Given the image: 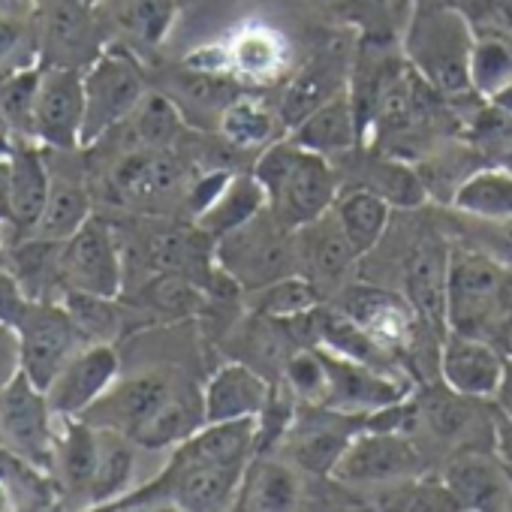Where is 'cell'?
Returning a JSON list of instances; mask_svg holds the SVG:
<instances>
[{"instance_id":"obj_1","label":"cell","mask_w":512,"mask_h":512,"mask_svg":"<svg viewBox=\"0 0 512 512\" xmlns=\"http://www.w3.org/2000/svg\"><path fill=\"white\" fill-rule=\"evenodd\" d=\"M253 175L266 187L272 214L290 229L323 217L341 193V178L332 160L302 148L290 136L272 142L260 154Z\"/></svg>"},{"instance_id":"obj_2","label":"cell","mask_w":512,"mask_h":512,"mask_svg":"<svg viewBox=\"0 0 512 512\" xmlns=\"http://www.w3.org/2000/svg\"><path fill=\"white\" fill-rule=\"evenodd\" d=\"M446 326L479 335L491 344L500 329H512V275L506 263L470 247L449 250L446 263Z\"/></svg>"},{"instance_id":"obj_3","label":"cell","mask_w":512,"mask_h":512,"mask_svg":"<svg viewBox=\"0 0 512 512\" xmlns=\"http://www.w3.org/2000/svg\"><path fill=\"white\" fill-rule=\"evenodd\" d=\"M473 46L476 34L464 13L452 7H422L410 19L404 58L443 100L458 103L476 94L470 73Z\"/></svg>"},{"instance_id":"obj_4","label":"cell","mask_w":512,"mask_h":512,"mask_svg":"<svg viewBox=\"0 0 512 512\" xmlns=\"http://www.w3.org/2000/svg\"><path fill=\"white\" fill-rule=\"evenodd\" d=\"M214 263L232 287L260 290L299 272L296 229L284 226L266 205L253 220L214 241Z\"/></svg>"},{"instance_id":"obj_5","label":"cell","mask_w":512,"mask_h":512,"mask_svg":"<svg viewBox=\"0 0 512 512\" xmlns=\"http://www.w3.org/2000/svg\"><path fill=\"white\" fill-rule=\"evenodd\" d=\"M85 79V127L82 148L124 124L151 91L148 73L133 49L109 43V49L82 73Z\"/></svg>"},{"instance_id":"obj_6","label":"cell","mask_w":512,"mask_h":512,"mask_svg":"<svg viewBox=\"0 0 512 512\" xmlns=\"http://www.w3.org/2000/svg\"><path fill=\"white\" fill-rule=\"evenodd\" d=\"M40 67L85 73L112 43L97 4L88 0H34Z\"/></svg>"},{"instance_id":"obj_7","label":"cell","mask_w":512,"mask_h":512,"mask_svg":"<svg viewBox=\"0 0 512 512\" xmlns=\"http://www.w3.org/2000/svg\"><path fill=\"white\" fill-rule=\"evenodd\" d=\"M422 470H425V455L413 440V434L395 425H377L368 416V425L359 428L344 446L332 470V479L368 491L389 482L422 476Z\"/></svg>"},{"instance_id":"obj_8","label":"cell","mask_w":512,"mask_h":512,"mask_svg":"<svg viewBox=\"0 0 512 512\" xmlns=\"http://www.w3.org/2000/svg\"><path fill=\"white\" fill-rule=\"evenodd\" d=\"M124 247L115 226L103 214H91L64 244H61V296L64 293H94L121 299L124 293ZM58 296V299H61Z\"/></svg>"},{"instance_id":"obj_9","label":"cell","mask_w":512,"mask_h":512,"mask_svg":"<svg viewBox=\"0 0 512 512\" xmlns=\"http://www.w3.org/2000/svg\"><path fill=\"white\" fill-rule=\"evenodd\" d=\"M16 335H19L22 374H28V380L43 392L52 386L61 368L82 347H88V338L79 332L67 308L52 299L31 302L16 326Z\"/></svg>"},{"instance_id":"obj_10","label":"cell","mask_w":512,"mask_h":512,"mask_svg":"<svg viewBox=\"0 0 512 512\" xmlns=\"http://www.w3.org/2000/svg\"><path fill=\"white\" fill-rule=\"evenodd\" d=\"M58 416L49 407L43 389H37L28 374H16L7 386H0V446L46 467L52 473Z\"/></svg>"},{"instance_id":"obj_11","label":"cell","mask_w":512,"mask_h":512,"mask_svg":"<svg viewBox=\"0 0 512 512\" xmlns=\"http://www.w3.org/2000/svg\"><path fill=\"white\" fill-rule=\"evenodd\" d=\"M317 350H320L323 365H326V401H323V407L353 413V416H374L386 407L407 401L410 386L401 383L392 371L371 368L365 362L332 353L320 344H317Z\"/></svg>"},{"instance_id":"obj_12","label":"cell","mask_w":512,"mask_h":512,"mask_svg":"<svg viewBox=\"0 0 512 512\" xmlns=\"http://www.w3.org/2000/svg\"><path fill=\"white\" fill-rule=\"evenodd\" d=\"M181 383L184 380H178V374L169 368H148L133 377H118L109 392L82 413V419L136 437Z\"/></svg>"},{"instance_id":"obj_13","label":"cell","mask_w":512,"mask_h":512,"mask_svg":"<svg viewBox=\"0 0 512 512\" xmlns=\"http://www.w3.org/2000/svg\"><path fill=\"white\" fill-rule=\"evenodd\" d=\"M46 160L52 169V187H49L46 211H43V217L31 235L67 241L94 214V193L88 184L85 151L82 148H76V151L46 148Z\"/></svg>"},{"instance_id":"obj_14","label":"cell","mask_w":512,"mask_h":512,"mask_svg":"<svg viewBox=\"0 0 512 512\" xmlns=\"http://www.w3.org/2000/svg\"><path fill=\"white\" fill-rule=\"evenodd\" d=\"M437 365H440L443 386H449L464 398L485 401V398H497L509 362L503 359L500 347L491 344L488 338L449 329L440 344Z\"/></svg>"},{"instance_id":"obj_15","label":"cell","mask_w":512,"mask_h":512,"mask_svg":"<svg viewBox=\"0 0 512 512\" xmlns=\"http://www.w3.org/2000/svg\"><path fill=\"white\" fill-rule=\"evenodd\" d=\"M296 253H299V275H305L323 299L329 293H341L353 275L359 253L344 235L335 208L323 217L296 229Z\"/></svg>"},{"instance_id":"obj_16","label":"cell","mask_w":512,"mask_h":512,"mask_svg":"<svg viewBox=\"0 0 512 512\" xmlns=\"http://www.w3.org/2000/svg\"><path fill=\"white\" fill-rule=\"evenodd\" d=\"M362 419H368V416H353V413H341V410L317 404V413L290 419L287 440H284V449H287L284 458H290L302 473L332 476L344 446L359 431V428H350V425H356Z\"/></svg>"},{"instance_id":"obj_17","label":"cell","mask_w":512,"mask_h":512,"mask_svg":"<svg viewBox=\"0 0 512 512\" xmlns=\"http://www.w3.org/2000/svg\"><path fill=\"white\" fill-rule=\"evenodd\" d=\"M85 79L79 70L43 67L37 97V142L55 151L82 148Z\"/></svg>"},{"instance_id":"obj_18","label":"cell","mask_w":512,"mask_h":512,"mask_svg":"<svg viewBox=\"0 0 512 512\" xmlns=\"http://www.w3.org/2000/svg\"><path fill=\"white\" fill-rule=\"evenodd\" d=\"M443 482L455 497L458 509L479 512H506L512 509V470L494 452L485 449H458L446 467Z\"/></svg>"},{"instance_id":"obj_19","label":"cell","mask_w":512,"mask_h":512,"mask_svg":"<svg viewBox=\"0 0 512 512\" xmlns=\"http://www.w3.org/2000/svg\"><path fill=\"white\" fill-rule=\"evenodd\" d=\"M118 377L121 356L115 344H88L61 368V374L46 389L49 407L55 416H82L109 392Z\"/></svg>"},{"instance_id":"obj_20","label":"cell","mask_w":512,"mask_h":512,"mask_svg":"<svg viewBox=\"0 0 512 512\" xmlns=\"http://www.w3.org/2000/svg\"><path fill=\"white\" fill-rule=\"evenodd\" d=\"M94 467H97V425L85 422L82 416H58L52 479L58 485L61 506L91 509Z\"/></svg>"},{"instance_id":"obj_21","label":"cell","mask_w":512,"mask_h":512,"mask_svg":"<svg viewBox=\"0 0 512 512\" xmlns=\"http://www.w3.org/2000/svg\"><path fill=\"white\" fill-rule=\"evenodd\" d=\"M10 169H13V220L7 229H0L4 244H16L28 238L49 202V187H52V169L46 160V148L40 142H16L10 154Z\"/></svg>"},{"instance_id":"obj_22","label":"cell","mask_w":512,"mask_h":512,"mask_svg":"<svg viewBox=\"0 0 512 512\" xmlns=\"http://www.w3.org/2000/svg\"><path fill=\"white\" fill-rule=\"evenodd\" d=\"M269 404H272V389L266 377H260L244 362H229L217 368L202 389L205 422L263 419Z\"/></svg>"},{"instance_id":"obj_23","label":"cell","mask_w":512,"mask_h":512,"mask_svg":"<svg viewBox=\"0 0 512 512\" xmlns=\"http://www.w3.org/2000/svg\"><path fill=\"white\" fill-rule=\"evenodd\" d=\"M305 500V476L302 470L284 455H260L256 452L241 476L235 509H256V512H281L299 509Z\"/></svg>"},{"instance_id":"obj_24","label":"cell","mask_w":512,"mask_h":512,"mask_svg":"<svg viewBox=\"0 0 512 512\" xmlns=\"http://www.w3.org/2000/svg\"><path fill=\"white\" fill-rule=\"evenodd\" d=\"M290 139L329 160L347 157L362 139V127L350 91H338L314 112H308L296 127H290Z\"/></svg>"},{"instance_id":"obj_25","label":"cell","mask_w":512,"mask_h":512,"mask_svg":"<svg viewBox=\"0 0 512 512\" xmlns=\"http://www.w3.org/2000/svg\"><path fill=\"white\" fill-rule=\"evenodd\" d=\"M100 19L127 49H154L166 40L175 22V0H97Z\"/></svg>"},{"instance_id":"obj_26","label":"cell","mask_w":512,"mask_h":512,"mask_svg":"<svg viewBox=\"0 0 512 512\" xmlns=\"http://www.w3.org/2000/svg\"><path fill=\"white\" fill-rule=\"evenodd\" d=\"M157 91H163L178 112L184 115L187 124H199L205 127V118H214V130L217 121L223 115V109L238 100L241 94L235 91V82L229 79V73H217V70H199V67H184L178 73H172Z\"/></svg>"},{"instance_id":"obj_27","label":"cell","mask_w":512,"mask_h":512,"mask_svg":"<svg viewBox=\"0 0 512 512\" xmlns=\"http://www.w3.org/2000/svg\"><path fill=\"white\" fill-rule=\"evenodd\" d=\"M446 263L449 253L428 238H419L404 260V299L413 305L419 320L431 326L446 323Z\"/></svg>"},{"instance_id":"obj_28","label":"cell","mask_w":512,"mask_h":512,"mask_svg":"<svg viewBox=\"0 0 512 512\" xmlns=\"http://www.w3.org/2000/svg\"><path fill=\"white\" fill-rule=\"evenodd\" d=\"M344 314H350L377 344H383L389 353L401 350L413 338L416 311L407 299H398L386 290L362 287L344 302Z\"/></svg>"},{"instance_id":"obj_29","label":"cell","mask_w":512,"mask_h":512,"mask_svg":"<svg viewBox=\"0 0 512 512\" xmlns=\"http://www.w3.org/2000/svg\"><path fill=\"white\" fill-rule=\"evenodd\" d=\"M266 205H269L266 187L260 184V178H256L253 172L250 175H226V181L220 184V190L193 217V223L205 235H211L217 241L226 232H232V229L244 226L247 220H253Z\"/></svg>"},{"instance_id":"obj_30","label":"cell","mask_w":512,"mask_h":512,"mask_svg":"<svg viewBox=\"0 0 512 512\" xmlns=\"http://www.w3.org/2000/svg\"><path fill=\"white\" fill-rule=\"evenodd\" d=\"M130 311H142L154 323H178L205 308V284L175 275V272H157L145 284H139Z\"/></svg>"},{"instance_id":"obj_31","label":"cell","mask_w":512,"mask_h":512,"mask_svg":"<svg viewBox=\"0 0 512 512\" xmlns=\"http://www.w3.org/2000/svg\"><path fill=\"white\" fill-rule=\"evenodd\" d=\"M139 449L142 446L133 437L97 425V467L91 485V509H109L115 500H121L130 491Z\"/></svg>"},{"instance_id":"obj_32","label":"cell","mask_w":512,"mask_h":512,"mask_svg":"<svg viewBox=\"0 0 512 512\" xmlns=\"http://www.w3.org/2000/svg\"><path fill=\"white\" fill-rule=\"evenodd\" d=\"M61 244L55 238H22L7 247V266L31 296V302H58L61 296Z\"/></svg>"},{"instance_id":"obj_33","label":"cell","mask_w":512,"mask_h":512,"mask_svg":"<svg viewBox=\"0 0 512 512\" xmlns=\"http://www.w3.org/2000/svg\"><path fill=\"white\" fill-rule=\"evenodd\" d=\"M332 208L338 214L344 235L350 238V244L359 256H368L386 238V229L392 220V205L383 196H377L374 190L347 187L344 193H338Z\"/></svg>"},{"instance_id":"obj_34","label":"cell","mask_w":512,"mask_h":512,"mask_svg":"<svg viewBox=\"0 0 512 512\" xmlns=\"http://www.w3.org/2000/svg\"><path fill=\"white\" fill-rule=\"evenodd\" d=\"M449 205L485 223H509L512 220V172L506 166H479L473 175L461 181Z\"/></svg>"},{"instance_id":"obj_35","label":"cell","mask_w":512,"mask_h":512,"mask_svg":"<svg viewBox=\"0 0 512 512\" xmlns=\"http://www.w3.org/2000/svg\"><path fill=\"white\" fill-rule=\"evenodd\" d=\"M244 302L260 320L293 323V320H302L311 311H317L320 302H323V293L305 275L296 272V275L278 278V281H272V284H266L260 290L244 293Z\"/></svg>"},{"instance_id":"obj_36","label":"cell","mask_w":512,"mask_h":512,"mask_svg":"<svg viewBox=\"0 0 512 512\" xmlns=\"http://www.w3.org/2000/svg\"><path fill=\"white\" fill-rule=\"evenodd\" d=\"M281 112H272L266 103L253 100V97H238L232 100L220 121H217V136L226 139V145L250 151V148H269L278 142V133L284 130Z\"/></svg>"},{"instance_id":"obj_37","label":"cell","mask_w":512,"mask_h":512,"mask_svg":"<svg viewBox=\"0 0 512 512\" xmlns=\"http://www.w3.org/2000/svg\"><path fill=\"white\" fill-rule=\"evenodd\" d=\"M223 52L226 70L244 79H272L287 64V46L272 28H244Z\"/></svg>"},{"instance_id":"obj_38","label":"cell","mask_w":512,"mask_h":512,"mask_svg":"<svg viewBox=\"0 0 512 512\" xmlns=\"http://www.w3.org/2000/svg\"><path fill=\"white\" fill-rule=\"evenodd\" d=\"M0 485H4L13 497L16 509H55L61 506L58 497V485L52 479V473L22 455H16L13 449L0 446Z\"/></svg>"},{"instance_id":"obj_39","label":"cell","mask_w":512,"mask_h":512,"mask_svg":"<svg viewBox=\"0 0 512 512\" xmlns=\"http://www.w3.org/2000/svg\"><path fill=\"white\" fill-rule=\"evenodd\" d=\"M37 64L40 55L34 34V0L0 4V82Z\"/></svg>"},{"instance_id":"obj_40","label":"cell","mask_w":512,"mask_h":512,"mask_svg":"<svg viewBox=\"0 0 512 512\" xmlns=\"http://www.w3.org/2000/svg\"><path fill=\"white\" fill-rule=\"evenodd\" d=\"M353 187H368L383 196L392 208H416L428 199V190L413 166V160H395L389 154L371 157L362 166V175Z\"/></svg>"},{"instance_id":"obj_41","label":"cell","mask_w":512,"mask_h":512,"mask_svg":"<svg viewBox=\"0 0 512 512\" xmlns=\"http://www.w3.org/2000/svg\"><path fill=\"white\" fill-rule=\"evenodd\" d=\"M88 344H115L130 329V311L118 299L94 293H64L58 299Z\"/></svg>"},{"instance_id":"obj_42","label":"cell","mask_w":512,"mask_h":512,"mask_svg":"<svg viewBox=\"0 0 512 512\" xmlns=\"http://www.w3.org/2000/svg\"><path fill=\"white\" fill-rule=\"evenodd\" d=\"M43 67H28L0 82V118L16 142H37V97Z\"/></svg>"},{"instance_id":"obj_43","label":"cell","mask_w":512,"mask_h":512,"mask_svg":"<svg viewBox=\"0 0 512 512\" xmlns=\"http://www.w3.org/2000/svg\"><path fill=\"white\" fill-rule=\"evenodd\" d=\"M470 73H473V91L479 97L488 100L494 91H500L512 79V40L491 31L485 37H476Z\"/></svg>"},{"instance_id":"obj_44","label":"cell","mask_w":512,"mask_h":512,"mask_svg":"<svg viewBox=\"0 0 512 512\" xmlns=\"http://www.w3.org/2000/svg\"><path fill=\"white\" fill-rule=\"evenodd\" d=\"M28 305H31V296L25 293L19 278L10 272V266H0V320L16 329Z\"/></svg>"},{"instance_id":"obj_45","label":"cell","mask_w":512,"mask_h":512,"mask_svg":"<svg viewBox=\"0 0 512 512\" xmlns=\"http://www.w3.org/2000/svg\"><path fill=\"white\" fill-rule=\"evenodd\" d=\"M19 371H22L19 335L13 326H7L4 320H0V386H7Z\"/></svg>"},{"instance_id":"obj_46","label":"cell","mask_w":512,"mask_h":512,"mask_svg":"<svg viewBox=\"0 0 512 512\" xmlns=\"http://www.w3.org/2000/svg\"><path fill=\"white\" fill-rule=\"evenodd\" d=\"M485 22L491 34H500L512 40V0H488L485 4Z\"/></svg>"},{"instance_id":"obj_47","label":"cell","mask_w":512,"mask_h":512,"mask_svg":"<svg viewBox=\"0 0 512 512\" xmlns=\"http://www.w3.org/2000/svg\"><path fill=\"white\" fill-rule=\"evenodd\" d=\"M13 220V169L10 157H0V229H7Z\"/></svg>"},{"instance_id":"obj_48","label":"cell","mask_w":512,"mask_h":512,"mask_svg":"<svg viewBox=\"0 0 512 512\" xmlns=\"http://www.w3.org/2000/svg\"><path fill=\"white\" fill-rule=\"evenodd\" d=\"M494 449L512 470V416L494 422Z\"/></svg>"},{"instance_id":"obj_49","label":"cell","mask_w":512,"mask_h":512,"mask_svg":"<svg viewBox=\"0 0 512 512\" xmlns=\"http://www.w3.org/2000/svg\"><path fill=\"white\" fill-rule=\"evenodd\" d=\"M485 103H491L494 109H500V112H506V115L512 118V79H509L500 91H494Z\"/></svg>"},{"instance_id":"obj_50","label":"cell","mask_w":512,"mask_h":512,"mask_svg":"<svg viewBox=\"0 0 512 512\" xmlns=\"http://www.w3.org/2000/svg\"><path fill=\"white\" fill-rule=\"evenodd\" d=\"M497 401L503 404V410L512 416V362L506 365V377H503V386L497 392Z\"/></svg>"},{"instance_id":"obj_51","label":"cell","mask_w":512,"mask_h":512,"mask_svg":"<svg viewBox=\"0 0 512 512\" xmlns=\"http://www.w3.org/2000/svg\"><path fill=\"white\" fill-rule=\"evenodd\" d=\"M347 7H353V10H359V13H380V10H386V4L389 0H344Z\"/></svg>"},{"instance_id":"obj_52","label":"cell","mask_w":512,"mask_h":512,"mask_svg":"<svg viewBox=\"0 0 512 512\" xmlns=\"http://www.w3.org/2000/svg\"><path fill=\"white\" fill-rule=\"evenodd\" d=\"M13 145H16V139H13L10 127L4 124V118H0V157H10L13 154Z\"/></svg>"},{"instance_id":"obj_53","label":"cell","mask_w":512,"mask_h":512,"mask_svg":"<svg viewBox=\"0 0 512 512\" xmlns=\"http://www.w3.org/2000/svg\"><path fill=\"white\" fill-rule=\"evenodd\" d=\"M10 509H16L13 506V497H10V491L0 485V512H10Z\"/></svg>"},{"instance_id":"obj_54","label":"cell","mask_w":512,"mask_h":512,"mask_svg":"<svg viewBox=\"0 0 512 512\" xmlns=\"http://www.w3.org/2000/svg\"><path fill=\"white\" fill-rule=\"evenodd\" d=\"M500 166H506V169L512 172V148H509V151H506V154L500 157Z\"/></svg>"},{"instance_id":"obj_55","label":"cell","mask_w":512,"mask_h":512,"mask_svg":"<svg viewBox=\"0 0 512 512\" xmlns=\"http://www.w3.org/2000/svg\"><path fill=\"white\" fill-rule=\"evenodd\" d=\"M0 266H7V244L0 238Z\"/></svg>"},{"instance_id":"obj_56","label":"cell","mask_w":512,"mask_h":512,"mask_svg":"<svg viewBox=\"0 0 512 512\" xmlns=\"http://www.w3.org/2000/svg\"><path fill=\"white\" fill-rule=\"evenodd\" d=\"M0 4H13V0H0Z\"/></svg>"},{"instance_id":"obj_57","label":"cell","mask_w":512,"mask_h":512,"mask_svg":"<svg viewBox=\"0 0 512 512\" xmlns=\"http://www.w3.org/2000/svg\"><path fill=\"white\" fill-rule=\"evenodd\" d=\"M88 4H97V0H88Z\"/></svg>"}]
</instances>
